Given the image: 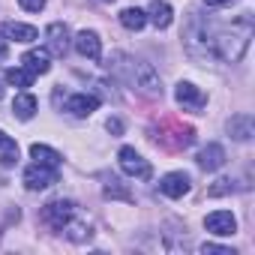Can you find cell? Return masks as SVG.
Returning a JSON list of instances; mask_svg holds the SVG:
<instances>
[{"label": "cell", "instance_id": "1", "mask_svg": "<svg viewBox=\"0 0 255 255\" xmlns=\"http://www.w3.org/2000/svg\"><path fill=\"white\" fill-rule=\"evenodd\" d=\"M249 36H252V24L249 15H243L237 24H213L204 21L198 12H192L189 27H186V48L195 57H210V60H225L234 63L243 57V51L249 48Z\"/></svg>", "mask_w": 255, "mask_h": 255}, {"label": "cell", "instance_id": "2", "mask_svg": "<svg viewBox=\"0 0 255 255\" xmlns=\"http://www.w3.org/2000/svg\"><path fill=\"white\" fill-rule=\"evenodd\" d=\"M120 60H123V66H120L117 72L129 81L141 96H147V99H159V96H162V81H159V75L153 72L150 63L135 60V57H123V54H120Z\"/></svg>", "mask_w": 255, "mask_h": 255}, {"label": "cell", "instance_id": "3", "mask_svg": "<svg viewBox=\"0 0 255 255\" xmlns=\"http://www.w3.org/2000/svg\"><path fill=\"white\" fill-rule=\"evenodd\" d=\"M156 141L162 147H168V150H186L195 141V129H192V126L177 123V120H165L162 129H159V135H156Z\"/></svg>", "mask_w": 255, "mask_h": 255}, {"label": "cell", "instance_id": "4", "mask_svg": "<svg viewBox=\"0 0 255 255\" xmlns=\"http://www.w3.org/2000/svg\"><path fill=\"white\" fill-rule=\"evenodd\" d=\"M117 159H120V171H123V174L138 177V180H150L153 168H150V162H147V159H144L135 147H120Z\"/></svg>", "mask_w": 255, "mask_h": 255}, {"label": "cell", "instance_id": "5", "mask_svg": "<svg viewBox=\"0 0 255 255\" xmlns=\"http://www.w3.org/2000/svg\"><path fill=\"white\" fill-rule=\"evenodd\" d=\"M75 216V204L72 201H63V198H57V201H48L45 207H42V222L45 225H51L54 231H63L66 228V222Z\"/></svg>", "mask_w": 255, "mask_h": 255}, {"label": "cell", "instance_id": "6", "mask_svg": "<svg viewBox=\"0 0 255 255\" xmlns=\"http://www.w3.org/2000/svg\"><path fill=\"white\" fill-rule=\"evenodd\" d=\"M57 183V168L54 165H42V162H33L24 168V186L27 189H48Z\"/></svg>", "mask_w": 255, "mask_h": 255}, {"label": "cell", "instance_id": "7", "mask_svg": "<svg viewBox=\"0 0 255 255\" xmlns=\"http://www.w3.org/2000/svg\"><path fill=\"white\" fill-rule=\"evenodd\" d=\"M204 228L210 234H216V237H231L237 231V219H234L231 210H213V213H207Z\"/></svg>", "mask_w": 255, "mask_h": 255}, {"label": "cell", "instance_id": "8", "mask_svg": "<svg viewBox=\"0 0 255 255\" xmlns=\"http://www.w3.org/2000/svg\"><path fill=\"white\" fill-rule=\"evenodd\" d=\"M174 99H177V105L192 108V111H198V108H204V105H207V96H204L192 81H180V84L174 87Z\"/></svg>", "mask_w": 255, "mask_h": 255}, {"label": "cell", "instance_id": "9", "mask_svg": "<svg viewBox=\"0 0 255 255\" xmlns=\"http://www.w3.org/2000/svg\"><path fill=\"white\" fill-rule=\"evenodd\" d=\"M189 189H192V180H189V174H183V171H171V174H165V177L159 180V192L168 195V198H183Z\"/></svg>", "mask_w": 255, "mask_h": 255}, {"label": "cell", "instance_id": "10", "mask_svg": "<svg viewBox=\"0 0 255 255\" xmlns=\"http://www.w3.org/2000/svg\"><path fill=\"white\" fill-rule=\"evenodd\" d=\"M45 36H48V51H51V54L63 57V54L69 51V27H66L63 21H54V24H48Z\"/></svg>", "mask_w": 255, "mask_h": 255}, {"label": "cell", "instance_id": "11", "mask_svg": "<svg viewBox=\"0 0 255 255\" xmlns=\"http://www.w3.org/2000/svg\"><path fill=\"white\" fill-rule=\"evenodd\" d=\"M228 135L234 138V141H249L252 135H255V117L252 114H234L231 120H228Z\"/></svg>", "mask_w": 255, "mask_h": 255}, {"label": "cell", "instance_id": "12", "mask_svg": "<svg viewBox=\"0 0 255 255\" xmlns=\"http://www.w3.org/2000/svg\"><path fill=\"white\" fill-rule=\"evenodd\" d=\"M3 39H12V42H36L39 39V30L33 24H21V21H6L0 27Z\"/></svg>", "mask_w": 255, "mask_h": 255}, {"label": "cell", "instance_id": "13", "mask_svg": "<svg viewBox=\"0 0 255 255\" xmlns=\"http://www.w3.org/2000/svg\"><path fill=\"white\" fill-rule=\"evenodd\" d=\"M21 66L27 72H33V75H45L51 69V51L48 48H33V51H27L21 57Z\"/></svg>", "mask_w": 255, "mask_h": 255}, {"label": "cell", "instance_id": "14", "mask_svg": "<svg viewBox=\"0 0 255 255\" xmlns=\"http://www.w3.org/2000/svg\"><path fill=\"white\" fill-rule=\"evenodd\" d=\"M96 108H99V96L93 93H72L66 99V111H72L75 117H90Z\"/></svg>", "mask_w": 255, "mask_h": 255}, {"label": "cell", "instance_id": "15", "mask_svg": "<svg viewBox=\"0 0 255 255\" xmlns=\"http://www.w3.org/2000/svg\"><path fill=\"white\" fill-rule=\"evenodd\" d=\"M75 51H78L81 57H87V60H99L102 42H99V36H96L93 30H81V33L75 36Z\"/></svg>", "mask_w": 255, "mask_h": 255}, {"label": "cell", "instance_id": "16", "mask_svg": "<svg viewBox=\"0 0 255 255\" xmlns=\"http://www.w3.org/2000/svg\"><path fill=\"white\" fill-rule=\"evenodd\" d=\"M147 21H153L156 30H165L174 21V9L165 3V0H153V3L147 6Z\"/></svg>", "mask_w": 255, "mask_h": 255}, {"label": "cell", "instance_id": "17", "mask_svg": "<svg viewBox=\"0 0 255 255\" xmlns=\"http://www.w3.org/2000/svg\"><path fill=\"white\" fill-rule=\"evenodd\" d=\"M198 165H201L204 171H219V168L225 165V150H222V144H207V147H201Z\"/></svg>", "mask_w": 255, "mask_h": 255}, {"label": "cell", "instance_id": "18", "mask_svg": "<svg viewBox=\"0 0 255 255\" xmlns=\"http://www.w3.org/2000/svg\"><path fill=\"white\" fill-rule=\"evenodd\" d=\"M0 162H3V168H12L18 162V144L3 129H0Z\"/></svg>", "mask_w": 255, "mask_h": 255}, {"label": "cell", "instance_id": "19", "mask_svg": "<svg viewBox=\"0 0 255 255\" xmlns=\"http://www.w3.org/2000/svg\"><path fill=\"white\" fill-rule=\"evenodd\" d=\"M120 24H123L126 30H141V27L147 24V12L138 9V6H126V9L120 12Z\"/></svg>", "mask_w": 255, "mask_h": 255}, {"label": "cell", "instance_id": "20", "mask_svg": "<svg viewBox=\"0 0 255 255\" xmlns=\"http://www.w3.org/2000/svg\"><path fill=\"white\" fill-rule=\"evenodd\" d=\"M12 111H15L18 120H30V117L36 114V99H33L30 93H18L15 102H12Z\"/></svg>", "mask_w": 255, "mask_h": 255}, {"label": "cell", "instance_id": "21", "mask_svg": "<svg viewBox=\"0 0 255 255\" xmlns=\"http://www.w3.org/2000/svg\"><path fill=\"white\" fill-rule=\"evenodd\" d=\"M30 159H33V162H42V165H54V168H57L63 156H60L57 150H51L48 144H33V147H30Z\"/></svg>", "mask_w": 255, "mask_h": 255}, {"label": "cell", "instance_id": "22", "mask_svg": "<svg viewBox=\"0 0 255 255\" xmlns=\"http://www.w3.org/2000/svg\"><path fill=\"white\" fill-rule=\"evenodd\" d=\"M33 72H27L24 66H12V69H6V81L12 84V87H30L33 84Z\"/></svg>", "mask_w": 255, "mask_h": 255}, {"label": "cell", "instance_id": "23", "mask_svg": "<svg viewBox=\"0 0 255 255\" xmlns=\"http://www.w3.org/2000/svg\"><path fill=\"white\" fill-rule=\"evenodd\" d=\"M63 231H66V237H69V240H75V243H81V240H90V228H87L84 222H75V216L66 222V228H63Z\"/></svg>", "mask_w": 255, "mask_h": 255}, {"label": "cell", "instance_id": "24", "mask_svg": "<svg viewBox=\"0 0 255 255\" xmlns=\"http://www.w3.org/2000/svg\"><path fill=\"white\" fill-rule=\"evenodd\" d=\"M234 189H237V183H234L231 177H219V180L207 189V195H210V198H222V195H231Z\"/></svg>", "mask_w": 255, "mask_h": 255}, {"label": "cell", "instance_id": "25", "mask_svg": "<svg viewBox=\"0 0 255 255\" xmlns=\"http://www.w3.org/2000/svg\"><path fill=\"white\" fill-rule=\"evenodd\" d=\"M105 195H108V198H120V201H132V192L126 189L120 180H114V177L105 183Z\"/></svg>", "mask_w": 255, "mask_h": 255}, {"label": "cell", "instance_id": "26", "mask_svg": "<svg viewBox=\"0 0 255 255\" xmlns=\"http://www.w3.org/2000/svg\"><path fill=\"white\" fill-rule=\"evenodd\" d=\"M201 252H204V255H237L234 249H228V246H216V243H204Z\"/></svg>", "mask_w": 255, "mask_h": 255}, {"label": "cell", "instance_id": "27", "mask_svg": "<svg viewBox=\"0 0 255 255\" xmlns=\"http://www.w3.org/2000/svg\"><path fill=\"white\" fill-rule=\"evenodd\" d=\"M21 3V9H27V12H39V9H45V0H18Z\"/></svg>", "mask_w": 255, "mask_h": 255}, {"label": "cell", "instance_id": "28", "mask_svg": "<svg viewBox=\"0 0 255 255\" xmlns=\"http://www.w3.org/2000/svg\"><path fill=\"white\" fill-rule=\"evenodd\" d=\"M105 126H108V132H114V135H120V132H123V123H120L117 117H108V123H105Z\"/></svg>", "mask_w": 255, "mask_h": 255}, {"label": "cell", "instance_id": "29", "mask_svg": "<svg viewBox=\"0 0 255 255\" xmlns=\"http://www.w3.org/2000/svg\"><path fill=\"white\" fill-rule=\"evenodd\" d=\"M204 3H207V6H228L231 0H204Z\"/></svg>", "mask_w": 255, "mask_h": 255}, {"label": "cell", "instance_id": "30", "mask_svg": "<svg viewBox=\"0 0 255 255\" xmlns=\"http://www.w3.org/2000/svg\"><path fill=\"white\" fill-rule=\"evenodd\" d=\"M6 54H9V51H6V42H3V39H0V63H3V60H6Z\"/></svg>", "mask_w": 255, "mask_h": 255}, {"label": "cell", "instance_id": "31", "mask_svg": "<svg viewBox=\"0 0 255 255\" xmlns=\"http://www.w3.org/2000/svg\"><path fill=\"white\" fill-rule=\"evenodd\" d=\"M0 99H3V84H0Z\"/></svg>", "mask_w": 255, "mask_h": 255}, {"label": "cell", "instance_id": "32", "mask_svg": "<svg viewBox=\"0 0 255 255\" xmlns=\"http://www.w3.org/2000/svg\"><path fill=\"white\" fill-rule=\"evenodd\" d=\"M105 3H111V0H105Z\"/></svg>", "mask_w": 255, "mask_h": 255}]
</instances>
